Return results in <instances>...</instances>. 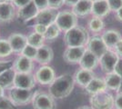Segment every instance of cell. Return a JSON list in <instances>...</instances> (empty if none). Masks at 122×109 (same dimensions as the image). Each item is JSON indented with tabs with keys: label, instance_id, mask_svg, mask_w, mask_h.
Here are the masks:
<instances>
[{
	"label": "cell",
	"instance_id": "31",
	"mask_svg": "<svg viewBox=\"0 0 122 109\" xmlns=\"http://www.w3.org/2000/svg\"><path fill=\"white\" fill-rule=\"evenodd\" d=\"M0 109H16V105L11 101L10 98L4 95L0 97Z\"/></svg>",
	"mask_w": 122,
	"mask_h": 109
},
{
	"label": "cell",
	"instance_id": "21",
	"mask_svg": "<svg viewBox=\"0 0 122 109\" xmlns=\"http://www.w3.org/2000/svg\"><path fill=\"white\" fill-rule=\"evenodd\" d=\"M53 58H54V52L51 47L43 45L42 47L37 48V55L35 59L37 63L43 66H46V64L50 63L53 60Z\"/></svg>",
	"mask_w": 122,
	"mask_h": 109
},
{
	"label": "cell",
	"instance_id": "43",
	"mask_svg": "<svg viewBox=\"0 0 122 109\" xmlns=\"http://www.w3.org/2000/svg\"><path fill=\"white\" fill-rule=\"evenodd\" d=\"M5 95V88H3L1 85H0V97L4 96Z\"/></svg>",
	"mask_w": 122,
	"mask_h": 109
},
{
	"label": "cell",
	"instance_id": "20",
	"mask_svg": "<svg viewBox=\"0 0 122 109\" xmlns=\"http://www.w3.org/2000/svg\"><path fill=\"white\" fill-rule=\"evenodd\" d=\"M92 5H93V1L91 0H79L76 5L73 6L72 12L77 17L86 16L89 14H91Z\"/></svg>",
	"mask_w": 122,
	"mask_h": 109
},
{
	"label": "cell",
	"instance_id": "30",
	"mask_svg": "<svg viewBox=\"0 0 122 109\" xmlns=\"http://www.w3.org/2000/svg\"><path fill=\"white\" fill-rule=\"evenodd\" d=\"M21 55L27 57V58H29L31 60H35L36 57V55H37V48L27 44L25 48L23 49V51L21 52Z\"/></svg>",
	"mask_w": 122,
	"mask_h": 109
},
{
	"label": "cell",
	"instance_id": "47",
	"mask_svg": "<svg viewBox=\"0 0 122 109\" xmlns=\"http://www.w3.org/2000/svg\"><path fill=\"white\" fill-rule=\"evenodd\" d=\"M1 1H4V0H0V2H1Z\"/></svg>",
	"mask_w": 122,
	"mask_h": 109
},
{
	"label": "cell",
	"instance_id": "13",
	"mask_svg": "<svg viewBox=\"0 0 122 109\" xmlns=\"http://www.w3.org/2000/svg\"><path fill=\"white\" fill-rule=\"evenodd\" d=\"M15 13V5L12 2L1 1L0 2V23L6 24L14 20Z\"/></svg>",
	"mask_w": 122,
	"mask_h": 109
},
{
	"label": "cell",
	"instance_id": "46",
	"mask_svg": "<svg viewBox=\"0 0 122 109\" xmlns=\"http://www.w3.org/2000/svg\"><path fill=\"white\" fill-rule=\"evenodd\" d=\"M91 1H93V2H95V1H99V0H91Z\"/></svg>",
	"mask_w": 122,
	"mask_h": 109
},
{
	"label": "cell",
	"instance_id": "40",
	"mask_svg": "<svg viewBox=\"0 0 122 109\" xmlns=\"http://www.w3.org/2000/svg\"><path fill=\"white\" fill-rule=\"evenodd\" d=\"M114 71L116 73H117V74L122 77V58H119V60H118V62H117Z\"/></svg>",
	"mask_w": 122,
	"mask_h": 109
},
{
	"label": "cell",
	"instance_id": "35",
	"mask_svg": "<svg viewBox=\"0 0 122 109\" xmlns=\"http://www.w3.org/2000/svg\"><path fill=\"white\" fill-rule=\"evenodd\" d=\"M34 4L36 5V7L38 8V10H44L48 7V2L47 0H33Z\"/></svg>",
	"mask_w": 122,
	"mask_h": 109
},
{
	"label": "cell",
	"instance_id": "27",
	"mask_svg": "<svg viewBox=\"0 0 122 109\" xmlns=\"http://www.w3.org/2000/svg\"><path fill=\"white\" fill-rule=\"evenodd\" d=\"M104 27H105V23L101 17L93 16L88 23V28L93 33H98L102 31Z\"/></svg>",
	"mask_w": 122,
	"mask_h": 109
},
{
	"label": "cell",
	"instance_id": "39",
	"mask_svg": "<svg viewBox=\"0 0 122 109\" xmlns=\"http://www.w3.org/2000/svg\"><path fill=\"white\" fill-rule=\"evenodd\" d=\"M115 52L117 53V55L119 57V58H122V38L117 42V44L114 47Z\"/></svg>",
	"mask_w": 122,
	"mask_h": 109
},
{
	"label": "cell",
	"instance_id": "23",
	"mask_svg": "<svg viewBox=\"0 0 122 109\" xmlns=\"http://www.w3.org/2000/svg\"><path fill=\"white\" fill-rule=\"evenodd\" d=\"M107 89V88L106 83H105V80L99 77H94L90 81V83L85 87L86 92L90 95L106 91Z\"/></svg>",
	"mask_w": 122,
	"mask_h": 109
},
{
	"label": "cell",
	"instance_id": "36",
	"mask_svg": "<svg viewBox=\"0 0 122 109\" xmlns=\"http://www.w3.org/2000/svg\"><path fill=\"white\" fill-rule=\"evenodd\" d=\"M114 106L116 109H122V92H118L115 96Z\"/></svg>",
	"mask_w": 122,
	"mask_h": 109
},
{
	"label": "cell",
	"instance_id": "37",
	"mask_svg": "<svg viewBox=\"0 0 122 109\" xmlns=\"http://www.w3.org/2000/svg\"><path fill=\"white\" fill-rule=\"evenodd\" d=\"M46 28H47V26H44V25H41V24H35L34 25V30H35V32L37 33V34H39V35H42V36L45 35V33L46 31Z\"/></svg>",
	"mask_w": 122,
	"mask_h": 109
},
{
	"label": "cell",
	"instance_id": "15",
	"mask_svg": "<svg viewBox=\"0 0 122 109\" xmlns=\"http://www.w3.org/2000/svg\"><path fill=\"white\" fill-rule=\"evenodd\" d=\"M14 53L21 54L23 49L27 45V37L19 33H14L7 38Z\"/></svg>",
	"mask_w": 122,
	"mask_h": 109
},
{
	"label": "cell",
	"instance_id": "6",
	"mask_svg": "<svg viewBox=\"0 0 122 109\" xmlns=\"http://www.w3.org/2000/svg\"><path fill=\"white\" fill-rule=\"evenodd\" d=\"M55 23L61 31L66 33V31L77 26V16L72 11H61L58 12Z\"/></svg>",
	"mask_w": 122,
	"mask_h": 109
},
{
	"label": "cell",
	"instance_id": "18",
	"mask_svg": "<svg viewBox=\"0 0 122 109\" xmlns=\"http://www.w3.org/2000/svg\"><path fill=\"white\" fill-rule=\"evenodd\" d=\"M98 63H99V58L96 57L93 53L86 49L80 62H79V66H80V68L93 71L97 66Z\"/></svg>",
	"mask_w": 122,
	"mask_h": 109
},
{
	"label": "cell",
	"instance_id": "41",
	"mask_svg": "<svg viewBox=\"0 0 122 109\" xmlns=\"http://www.w3.org/2000/svg\"><path fill=\"white\" fill-rule=\"evenodd\" d=\"M65 1V5H68V6H74L79 0H64Z\"/></svg>",
	"mask_w": 122,
	"mask_h": 109
},
{
	"label": "cell",
	"instance_id": "16",
	"mask_svg": "<svg viewBox=\"0 0 122 109\" xmlns=\"http://www.w3.org/2000/svg\"><path fill=\"white\" fill-rule=\"evenodd\" d=\"M34 67L33 60L24 56H19L13 63V69L15 73H31Z\"/></svg>",
	"mask_w": 122,
	"mask_h": 109
},
{
	"label": "cell",
	"instance_id": "29",
	"mask_svg": "<svg viewBox=\"0 0 122 109\" xmlns=\"http://www.w3.org/2000/svg\"><path fill=\"white\" fill-rule=\"evenodd\" d=\"M13 53L8 39H0V58L9 57Z\"/></svg>",
	"mask_w": 122,
	"mask_h": 109
},
{
	"label": "cell",
	"instance_id": "4",
	"mask_svg": "<svg viewBox=\"0 0 122 109\" xmlns=\"http://www.w3.org/2000/svg\"><path fill=\"white\" fill-rule=\"evenodd\" d=\"M34 94L32 89L12 87L9 92V98L16 106H23L32 102Z\"/></svg>",
	"mask_w": 122,
	"mask_h": 109
},
{
	"label": "cell",
	"instance_id": "28",
	"mask_svg": "<svg viewBox=\"0 0 122 109\" xmlns=\"http://www.w3.org/2000/svg\"><path fill=\"white\" fill-rule=\"evenodd\" d=\"M26 37H27V44L32 46V47L38 48V47H42L44 45V41H45L44 36L39 35L36 32L31 33L30 35L28 36H26Z\"/></svg>",
	"mask_w": 122,
	"mask_h": 109
},
{
	"label": "cell",
	"instance_id": "9",
	"mask_svg": "<svg viewBox=\"0 0 122 109\" xmlns=\"http://www.w3.org/2000/svg\"><path fill=\"white\" fill-rule=\"evenodd\" d=\"M36 78L31 73H15L14 87L33 89L36 85Z\"/></svg>",
	"mask_w": 122,
	"mask_h": 109
},
{
	"label": "cell",
	"instance_id": "45",
	"mask_svg": "<svg viewBox=\"0 0 122 109\" xmlns=\"http://www.w3.org/2000/svg\"><path fill=\"white\" fill-rule=\"evenodd\" d=\"M4 1H6V2H12V3H13L14 0H4Z\"/></svg>",
	"mask_w": 122,
	"mask_h": 109
},
{
	"label": "cell",
	"instance_id": "8",
	"mask_svg": "<svg viewBox=\"0 0 122 109\" xmlns=\"http://www.w3.org/2000/svg\"><path fill=\"white\" fill-rule=\"evenodd\" d=\"M85 47H68L63 53L64 61L70 65L79 64L84 53L86 51Z\"/></svg>",
	"mask_w": 122,
	"mask_h": 109
},
{
	"label": "cell",
	"instance_id": "42",
	"mask_svg": "<svg viewBox=\"0 0 122 109\" xmlns=\"http://www.w3.org/2000/svg\"><path fill=\"white\" fill-rule=\"evenodd\" d=\"M116 17H117V19L118 21L122 22V7L116 12Z\"/></svg>",
	"mask_w": 122,
	"mask_h": 109
},
{
	"label": "cell",
	"instance_id": "10",
	"mask_svg": "<svg viewBox=\"0 0 122 109\" xmlns=\"http://www.w3.org/2000/svg\"><path fill=\"white\" fill-rule=\"evenodd\" d=\"M86 49L93 53L98 58H100L108 50L101 36H93L91 38H89L86 44Z\"/></svg>",
	"mask_w": 122,
	"mask_h": 109
},
{
	"label": "cell",
	"instance_id": "2",
	"mask_svg": "<svg viewBox=\"0 0 122 109\" xmlns=\"http://www.w3.org/2000/svg\"><path fill=\"white\" fill-rule=\"evenodd\" d=\"M89 40L88 32L85 27L76 26L66 31L64 36V43L68 47H85Z\"/></svg>",
	"mask_w": 122,
	"mask_h": 109
},
{
	"label": "cell",
	"instance_id": "26",
	"mask_svg": "<svg viewBox=\"0 0 122 109\" xmlns=\"http://www.w3.org/2000/svg\"><path fill=\"white\" fill-rule=\"evenodd\" d=\"M61 30L59 29V27L56 26V23L52 24L50 26H47L46 28V31L44 35V37H45V40L46 41H54L55 39H56L58 36H59V34H60Z\"/></svg>",
	"mask_w": 122,
	"mask_h": 109
},
{
	"label": "cell",
	"instance_id": "22",
	"mask_svg": "<svg viewBox=\"0 0 122 109\" xmlns=\"http://www.w3.org/2000/svg\"><path fill=\"white\" fill-rule=\"evenodd\" d=\"M109 13H110V8L107 0H99V1L93 2L91 10V14L93 15V16L103 18L107 16Z\"/></svg>",
	"mask_w": 122,
	"mask_h": 109
},
{
	"label": "cell",
	"instance_id": "17",
	"mask_svg": "<svg viewBox=\"0 0 122 109\" xmlns=\"http://www.w3.org/2000/svg\"><path fill=\"white\" fill-rule=\"evenodd\" d=\"M73 76H74L75 83L85 88L86 85L90 83L92 79L95 77V74L91 70H86V69L80 68V69L76 70Z\"/></svg>",
	"mask_w": 122,
	"mask_h": 109
},
{
	"label": "cell",
	"instance_id": "3",
	"mask_svg": "<svg viewBox=\"0 0 122 109\" xmlns=\"http://www.w3.org/2000/svg\"><path fill=\"white\" fill-rule=\"evenodd\" d=\"M89 102L93 109H112L114 106V97L107 90L90 95Z\"/></svg>",
	"mask_w": 122,
	"mask_h": 109
},
{
	"label": "cell",
	"instance_id": "33",
	"mask_svg": "<svg viewBox=\"0 0 122 109\" xmlns=\"http://www.w3.org/2000/svg\"><path fill=\"white\" fill-rule=\"evenodd\" d=\"M47 2H48V7L55 10L59 9L63 6V5H65L64 0H47Z\"/></svg>",
	"mask_w": 122,
	"mask_h": 109
},
{
	"label": "cell",
	"instance_id": "44",
	"mask_svg": "<svg viewBox=\"0 0 122 109\" xmlns=\"http://www.w3.org/2000/svg\"><path fill=\"white\" fill-rule=\"evenodd\" d=\"M77 109H93L91 106H86V105H83V106H80Z\"/></svg>",
	"mask_w": 122,
	"mask_h": 109
},
{
	"label": "cell",
	"instance_id": "1",
	"mask_svg": "<svg viewBox=\"0 0 122 109\" xmlns=\"http://www.w3.org/2000/svg\"><path fill=\"white\" fill-rule=\"evenodd\" d=\"M75 85L74 76L66 73L56 77L49 85L48 93L55 99H64L72 93Z\"/></svg>",
	"mask_w": 122,
	"mask_h": 109
},
{
	"label": "cell",
	"instance_id": "25",
	"mask_svg": "<svg viewBox=\"0 0 122 109\" xmlns=\"http://www.w3.org/2000/svg\"><path fill=\"white\" fill-rule=\"evenodd\" d=\"M15 71L13 67L5 70L0 75V85L5 89H11L14 87Z\"/></svg>",
	"mask_w": 122,
	"mask_h": 109
},
{
	"label": "cell",
	"instance_id": "38",
	"mask_svg": "<svg viewBox=\"0 0 122 109\" xmlns=\"http://www.w3.org/2000/svg\"><path fill=\"white\" fill-rule=\"evenodd\" d=\"M32 1H33V0H14V1H13V4L15 5V6H17V7L19 8V7H22V6H24V5L29 4Z\"/></svg>",
	"mask_w": 122,
	"mask_h": 109
},
{
	"label": "cell",
	"instance_id": "34",
	"mask_svg": "<svg viewBox=\"0 0 122 109\" xmlns=\"http://www.w3.org/2000/svg\"><path fill=\"white\" fill-rule=\"evenodd\" d=\"M13 61H5V60H0V75L2 73L9 69V68L13 67Z\"/></svg>",
	"mask_w": 122,
	"mask_h": 109
},
{
	"label": "cell",
	"instance_id": "14",
	"mask_svg": "<svg viewBox=\"0 0 122 109\" xmlns=\"http://www.w3.org/2000/svg\"><path fill=\"white\" fill-rule=\"evenodd\" d=\"M57 14L58 12L56 10L47 7L44 10L39 11L34 20L36 22V24H41V25L48 26L56 22Z\"/></svg>",
	"mask_w": 122,
	"mask_h": 109
},
{
	"label": "cell",
	"instance_id": "19",
	"mask_svg": "<svg viewBox=\"0 0 122 109\" xmlns=\"http://www.w3.org/2000/svg\"><path fill=\"white\" fill-rule=\"evenodd\" d=\"M104 80L107 89L117 92L122 91V77L115 71L107 74Z\"/></svg>",
	"mask_w": 122,
	"mask_h": 109
},
{
	"label": "cell",
	"instance_id": "24",
	"mask_svg": "<svg viewBox=\"0 0 122 109\" xmlns=\"http://www.w3.org/2000/svg\"><path fill=\"white\" fill-rule=\"evenodd\" d=\"M101 38L103 41L105 42L106 46L107 48H114L115 46L117 44V42L121 39V35L120 33L117 30H113V29H109L105 31L101 36Z\"/></svg>",
	"mask_w": 122,
	"mask_h": 109
},
{
	"label": "cell",
	"instance_id": "12",
	"mask_svg": "<svg viewBox=\"0 0 122 109\" xmlns=\"http://www.w3.org/2000/svg\"><path fill=\"white\" fill-rule=\"evenodd\" d=\"M38 12V8L32 1L29 4L19 7L18 10L16 11V16L19 20H22L23 22H28L30 20H34Z\"/></svg>",
	"mask_w": 122,
	"mask_h": 109
},
{
	"label": "cell",
	"instance_id": "32",
	"mask_svg": "<svg viewBox=\"0 0 122 109\" xmlns=\"http://www.w3.org/2000/svg\"><path fill=\"white\" fill-rule=\"evenodd\" d=\"M110 11L117 12L122 7V0H107Z\"/></svg>",
	"mask_w": 122,
	"mask_h": 109
},
{
	"label": "cell",
	"instance_id": "5",
	"mask_svg": "<svg viewBox=\"0 0 122 109\" xmlns=\"http://www.w3.org/2000/svg\"><path fill=\"white\" fill-rule=\"evenodd\" d=\"M34 109H56V103L55 98L49 93L38 91L34 94L32 99Z\"/></svg>",
	"mask_w": 122,
	"mask_h": 109
},
{
	"label": "cell",
	"instance_id": "7",
	"mask_svg": "<svg viewBox=\"0 0 122 109\" xmlns=\"http://www.w3.org/2000/svg\"><path fill=\"white\" fill-rule=\"evenodd\" d=\"M118 60H119V57L117 55V53L115 51L107 50L99 58V64H100L102 71L106 74L114 72Z\"/></svg>",
	"mask_w": 122,
	"mask_h": 109
},
{
	"label": "cell",
	"instance_id": "11",
	"mask_svg": "<svg viewBox=\"0 0 122 109\" xmlns=\"http://www.w3.org/2000/svg\"><path fill=\"white\" fill-rule=\"evenodd\" d=\"M35 78L36 82L40 85H50L56 78L55 71L49 66H42L37 69V71L35 74Z\"/></svg>",
	"mask_w": 122,
	"mask_h": 109
}]
</instances>
